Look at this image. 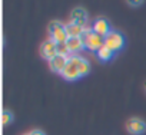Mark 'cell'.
I'll use <instances>...</instances> for the list:
<instances>
[{
    "mask_svg": "<svg viewBox=\"0 0 146 135\" xmlns=\"http://www.w3.org/2000/svg\"><path fill=\"white\" fill-rule=\"evenodd\" d=\"M29 134H30V135H44V132L40 131V129H33V131H30Z\"/></svg>",
    "mask_w": 146,
    "mask_h": 135,
    "instance_id": "obj_15",
    "label": "cell"
},
{
    "mask_svg": "<svg viewBox=\"0 0 146 135\" xmlns=\"http://www.w3.org/2000/svg\"><path fill=\"white\" fill-rule=\"evenodd\" d=\"M82 40L85 43V49H89V50H92L95 53L100 47L105 46V37L98 35V33H95L92 30V27H86V30H85V33L82 36Z\"/></svg>",
    "mask_w": 146,
    "mask_h": 135,
    "instance_id": "obj_1",
    "label": "cell"
},
{
    "mask_svg": "<svg viewBox=\"0 0 146 135\" xmlns=\"http://www.w3.org/2000/svg\"><path fill=\"white\" fill-rule=\"evenodd\" d=\"M92 30L103 37H106L110 32H112V27H110V22L106 19V17H98L95 22H93V26H92Z\"/></svg>",
    "mask_w": 146,
    "mask_h": 135,
    "instance_id": "obj_7",
    "label": "cell"
},
{
    "mask_svg": "<svg viewBox=\"0 0 146 135\" xmlns=\"http://www.w3.org/2000/svg\"><path fill=\"white\" fill-rule=\"evenodd\" d=\"M56 55H57V43L53 42L52 39H47L40 45V56L46 59L47 62L53 59Z\"/></svg>",
    "mask_w": 146,
    "mask_h": 135,
    "instance_id": "obj_5",
    "label": "cell"
},
{
    "mask_svg": "<svg viewBox=\"0 0 146 135\" xmlns=\"http://www.w3.org/2000/svg\"><path fill=\"white\" fill-rule=\"evenodd\" d=\"M126 129L130 135H142L146 131V122L140 118H130L126 122Z\"/></svg>",
    "mask_w": 146,
    "mask_h": 135,
    "instance_id": "obj_6",
    "label": "cell"
},
{
    "mask_svg": "<svg viewBox=\"0 0 146 135\" xmlns=\"http://www.w3.org/2000/svg\"><path fill=\"white\" fill-rule=\"evenodd\" d=\"M23 135H30V134H23Z\"/></svg>",
    "mask_w": 146,
    "mask_h": 135,
    "instance_id": "obj_18",
    "label": "cell"
},
{
    "mask_svg": "<svg viewBox=\"0 0 146 135\" xmlns=\"http://www.w3.org/2000/svg\"><path fill=\"white\" fill-rule=\"evenodd\" d=\"M69 62V56H64V55H56L53 59L49 60V68H50V71L54 72V74H62L63 69L66 68Z\"/></svg>",
    "mask_w": 146,
    "mask_h": 135,
    "instance_id": "obj_8",
    "label": "cell"
},
{
    "mask_svg": "<svg viewBox=\"0 0 146 135\" xmlns=\"http://www.w3.org/2000/svg\"><path fill=\"white\" fill-rule=\"evenodd\" d=\"M60 75H62L63 79L70 81V82L78 81L79 78H82L80 76V72H79V68H78V63L75 62V59H73L72 56H69V62H67L66 68L63 69V72Z\"/></svg>",
    "mask_w": 146,
    "mask_h": 135,
    "instance_id": "obj_4",
    "label": "cell"
},
{
    "mask_svg": "<svg viewBox=\"0 0 146 135\" xmlns=\"http://www.w3.org/2000/svg\"><path fill=\"white\" fill-rule=\"evenodd\" d=\"M96 57H98L99 60H102V62H106V60H110V59L113 57V52H112L109 47L103 46V47H100V49L96 52Z\"/></svg>",
    "mask_w": 146,
    "mask_h": 135,
    "instance_id": "obj_12",
    "label": "cell"
},
{
    "mask_svg": "<svg viewBox=\"0 0 146 135\" xmlns=\"http://www.w3.org/2000/svg\"><path fill=\"white\" fill-rule=\"evenodd\" d=\"M143 88H145V92H146V81H145V84H143Z\"/></svg>",
    "mask_w": 146,
    "mask_h": 135,
    "instance_id": "obj_17",
    "label": "cell"
},
{
    "mask_svg": "<svg viewBox=\"0 0 146 135\" xmlns=\"http://www.w3.org/2000/svg\"><path fill=\"white\" fill-rule=\"evenodd\" d=\"M129 5H132V6H139V5H142V2H129Z\"/></svg>",
    "mask_w": 146,
    "mask_h": 135,
    "instance_id": "obj_16",
    "label": "cell"
},
{
    "mask_svg": "<svg viewBox=\"0 0 146 135\" xmlns=\"http://www.w3.org/2000/svg\"><path fill=\"white\" fill-rule=\"evenodd\" d=\"M85 30H86V27L79 26L76 23H72V22L66 23V32H67V36L69 37H82L83 33H85Z\"/></svg>",
    "mask_w": 146,
    "mask_h": 135,
    "instance_id": "obj_11",
    "label": "cell"
},
{
    "mask_svg": "<svg viewBox=\"0 0 146 135\" xmlns=\"http://www.w3.org/2000/svg\"><path fill=\"white\" fill-rule=\"evenodd\" d=\"M47 32H49L50 39L56 43H66L69 40V36H67V32H66V25H63L59 20L50 22Z\"/></svg>",
    "mask_w": 146,
    "mask_h": 135,
    "instance_id": "obj_2",
    "label": "cell"
},
{
    "mask_svg": "<svg viewBox=\"0 0 146 135\" xmlns=\"http://www.w3.org/2000/svg\"><path fill=\"white\" fill-rule=\"evenodd\" d=\"M66 43H67L70 55H78V52L85 49V43H83L82 37H69V40Z\"/></svg>",
    "mask_w": 146,
    "mask_h": 135,
    "instance_id": "obj_10",
    "label": "cell"
},
{
    "mask_svg": "<svg viewBox=\"0 0 146 135\" xmlns=\"http://www.w3.org/2000/svg\"><path fill=\"white\" fill-rule=\"evenodd\" d=\"M13 122V114L10 111H3V125H9Z\"/></svg>",
    "mask_w": 146,
    "mask_h": 135,
    "instance_id": "obj_14",
    "label": "cell"
},
{
    "mask_svg": "<svg viewBox=\"0 0 146 135\" xmlns=\"http://www.w3.org/2000/svg\"><path fill=\"white\" fill-rule=\"evenodd\" d=\"M57 53L59 55H64V56H70L67 43H57Z\"/></svg>",
    "mask_w": 146,
    "mask_h": 135,
    "instance_id": "obj_13",
    "label": "cell"
},
{
    "mask_svg": "<svg viewBox=\"0 0 146 135\" xmlns=\"http://www.w3.org/2000/svg\"><path fill=\"white\" fill-rule=\"evenodd\" d=\"M88 12L83 9V7H75L70 13V22L72 23H76L79 26H83L86 27V23H88Z\"/></svg>",
    "mask_w": 146,
    "mask_h": 135,
    "instance_id": "obj_9",
    "label": "cell"
},
{
    "mask_svg": "<svg viewBox=\"0 0 146 135\" xmlns=\"http://www.w3.org/2000/svg\"><path fill=\"white\" fill-rule=\"evenodd\" d=\"M123 45H125V36H123V33L119 32V30L112 29V32L105 37V46L109 47L113 53H115V52H119V50L123 47Z\"/></svg>",
    "mask_w": 146,
    "mask_h": 135,
    "instance_id": "obj_3",
    "label": "cell"
}]
</instances>
